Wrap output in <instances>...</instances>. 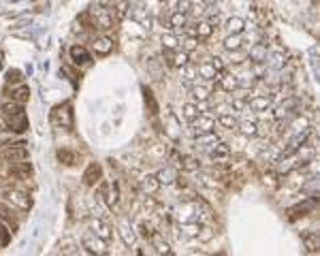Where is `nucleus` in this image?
Segmentation results:
<instances>
[{
	"mask_svg": "<svg viewBox=\"0 0 320 256\" xmlns=\"http://www.w3.org/2000/svg\"><path fill=\"white\" fill-rule=\"evenodd\" d=\"M3 113H5V120H7L9 131L24 133L26 128H28V118H26V113H24V105L22 103H15V101L5 103L3 105Z\"/></svg>",
	"mask_w": 320,
	"mask_h": 256,
	"instance_id": "1",
	"label": "nucleus"
},
{
	"mask_svg": "<svg viewBox=\"0 0 320 256\" xmlns=\"http://www.w3.org/2000/svg\"><path fill=\"white\" fill-rule=\"evenodd\" d=\"M88 17L92 22V28H96V30H109V28H113V15L109 9L94 7V9H90Z\"/></svg>",
	"mask_w": 320,
	"mask_h": 256,
	"instance_id": "2",
	"label": "nucleus"
},
{
	"mask_svg": "<svg viewBox=\"0 0 320 256\" xmlns=\"http://www.w3.org/2000/svg\"><path fill=\"white\" fill-rule=\"evenodd\" d=\"M51 122H54L56 126H60V128H70V126H73V109H70V105L64 103V105L54 107V111H51Z\"/></svg>",
	"mask_w": 320,
	"mask_h": 256,
	"instance_id": "3",
	"label": "nucleus"
},
{
	"mask_svg": "<svg viewBox=\"0 0 320 256\" xmlns=\"http://www.w3.org/2000/svg\"><path fill=\"white\" fill-rule=\"evenodd\" d=\"M216 126V120L211 116H203V113H199V116L194 120H190V128L192 133L199 137V135H205V133H211Z\"/></svg>",
	"mask_w": 320,
	"mask_h": 256,
	"instance_id": "4",
	"label": "nucleus"
},
{
	"mask_svg": "<svg viewBox=\"0 0 320 256\" xmlns=\"http://www.w3.org/2000/svg\"><path fill=\"white\" fill-rule=\"evenodd\" d=\"M220 70H222L220 60L214 58L211 62H203V64H199V68H197V75H199V77H203V79H207V81H214L218 75H220Z\"/></svg>",
	"mask_w": 320,
	"mask_h": 256,
	"instance_id": "5",
	"label": "nucleus"
},
{
	"mask_svg": "<svg viewBox=\"0 0 320 256\" xmlns=\"http://www.w3.org/2000/svg\"><path fill=\"white\" fill-rule=\"evenodd\" d=\"M5 198H7L11 205H15V207H20V209H30V205H32V198L28 196L26 192L15 190V188L5 190Z\"/></svg>",
	"mask_w": 320,
	"mask_h": 256,
	"instance_id": "6",
	"label": "nucleus"
},
{
	"mask_svg": "<svg viewBox=\"0 0 320 256\" xmlns=\"http://www.w3.org/2000/svg\"><path fill=\"white\" fill-rule=\"evenodd\" d=\"M5 160L7 162H24V160H28V148H26V143H13V145H9L7 150H5Z\"/></svg>",
	"mask_w": 320,
	"mask_h": 256,
	"instance_id": "7",
	"label": "nucleus"
},
{
	"mask_svg": "<svg viewBox=\"0 0 320 256\" xmlns=\"http://www.w3.org/2000/svg\"><path fill=\"white\" fill-rule=\"evenodd\" d=\"M163 56H165V62L169 64V66H184V64H188V53L182 49H163Z\"/></svg>",
	"mask_w": 320,
	"mask_h": 256,
	"instance_id": "8",
	"label": "nucleus"
},
{
	"mask_svg": "<svg viewBox=\"0 0 320 256\" xmlns=\"http://www.w3.org/2000/svg\"><path fill=\"white\" fill-rule=\"evenodd\" d=\"M128 15H130V20H135L141 28H145V30H150L152 28V15H150V11L148 9H143V7H130V11H128Z\"/></svg>",
	"mask_w": 320,
	"mask_h": 256,
	"instance_id": "9",
	"label": "nucleus"
},
{
	"mask_svg": "<svg viewBox=\"0 0 320 256\" xmlns=\"http://www.w3.org/2000/svg\"><path fill=\"white\" fill-rule=\"evenodd\" d=\"M81 244H83V248H88V252L90 254H107V250H105V241L103 239H94V233H85L83 235V239H81Z\"/></svg>",
	"mask_w": 320,
	"mask_h": 256,
	"instance_id": "10",
	"label": "nucleus"
},
{
	"mask_svg": "<svg viewBox=\"0 0 320 256\" xmlns=\"http://www.w3.org/2000/svg\"><path fill=\"white\" fill-rule=\"evenodd\" d=\"M100 177H103V169H100L98 162H90L88 167H85V171H83V184L85 186H96V184L100 181Z\"/></svg>",
	"mask_w": 320,
	"mask_h": 256,
	"instance_id": "11",
	"label": "nucleus"
},
{
	"mask_svg": "<svg viewBox=\"0 0 320 256\" xmlns=\"http://www.w3.org/2000/svg\"><path fill=\"white\" fill-rule=\"evenodd\" d=\"M216 79H218V85H220V88H222L224 92H233V90H237L239 85H241V81H239L237 75L224 73V70H220V75H218Z\"/></svg>",
	"mask_w": 320,
	"mask_h": 256,
	"instance_id": "12",
	"label": "nucleus"
},
{
	"mask_svg": "<svg viewBox=\"0 0 320 256\" xmlns=\"http://www.w3.org/2000/svg\"><path fill=\"white\" fill-rule=\"evenodd\" d=\"M90 231H92L98 239H103L105 244H107V241H111V237H113V233H111V226H109L107 222H103V220H98V218L90 222Z\"/></svg>",
	"mask_w": 320,
	"mask_h": 256,
	"instance_id": "13",
	"label": "nucleus"
},
{
	"mask_svg": "<svg viewBox=\"0 0 320 256\" xmlns=\"http://www.w3.org/2000/svg\"><path fill=\"white\" fill-rule=\"evenodd\" d=\"M248 107L250 109H254V111H267L269 107H271V96H267V94H252V96H248Z\"/></svg>",
	"mask_w": 320,
	"mask_h": 256,
	"instance_id": "14",
	"label": "nucleus"
},
{
	"mask_svg": "<svg viewBox=\"0 0 320 256\" xmlns=\"http://www.w3.org/2000/svg\"><path fill=\"white\" fill-rule=\"evenodd\" d=\"M100 192H105V203H107L109 207H115V205H118V201H120V188H118V184H115V181L105 184V186L100 188Z\"/></svg>",
	"mask_w": 320,
	"mask_h": 256,
	"instance_id": "15",
	"label": "nucleus"
},
{
	"mask_svg": "<svg viewBox=\"0 0 320 256\" xmlns=\"http://www.w3.org/2000/svg\"><path fill=\"white\" fill-rule=\"evenodd\" d=\"M120 237H122V241H124V246H128V248H133V246L137 244V233H135L133 224H130L128 220H124V222L120 224Z\"/></svg>",
	"mask_w": 320,
	"mask_h": 256,
	"instance_id": "16",
	"label": "nucleus"
},
{
	"mask_svg": "<svg viewBox=\"0 0 320 256\" xmlns=\"http://www.w3.org/2000/svg\"><path fill=\"white\" fill-rule=\"evenodd\" d=\"M70 60L75 64H88L92 60V56H90V51L85 49L83 45H73L70 47Z\"/></svg>",
	"mask_w": 320,
	"mask_h": 256,
	"instance_id": "17",
	"label": "nucleus"
},
{
	"mask_svg": "<svg viewBox=\"0 0 320 256\" xmlns=\"http://www.w3.org/2000/svg\"><path fill=\"white\" fill-rule=\"evenodd\" d=\"M190 94H192L194 101L205 103L207 98L211 96V85H209V83H194V85H192V90H190Z\"/></svg>",
	"mask_w": 320,
	"mask_h": 256,
	"instance_id": "18",
	"label": "nucleus"
},
{
	"mask_svg": "<svg viewBox=\"0 0 320 256\" xmlns=\"http://www.w3.org/2000/svg\"><path fill=\"white\" fill-rule=\"evenodd\" d=\"M32 173V164L30 162H13L11 164V175L13 177H20V179H28V175Z\"/></svg>",
	"mask_w": 320,
	"mask_h": 256,
	"instance_id": "19",
	"label": "nucleus"
},
{
	"mask_svg": "<svg viewBox=\"0 0 320 256\" xmlns=\"http://www.w3.org/2000/svg\"><path fill=\"white\" fill-rule=\"evenodd\" d=\"M228 154H230L228 145H226V143H220V141H218V143L211 145V150H209V158H211V160H226V158H228Z\"/></svg>",
	"mask_w": 320,
	"mask_h": 256,
	"instance_id": "20",
	"label": "nucleus"
},
{
	"mask_svg": "<svg viewBox=\"0 0 320 256\" xmlns=\"http://www.w3.org/2000/svg\"><path fill=\"white\" fill-rule=\"evenodd\" d=\"M111 49H113V41H111L109 36H98V39L94 41V51H96V56H107Z\"/></svg>",
	"mask_w": 320,
	"mask_h": 256,
	"instance_id": "21",
	"label": "nucleus"
},
{
	"mask_svg": "<svg viewBox=\"0 0 320 256\" xmlns=\"http://www.w3.org/2000/svg\"><path fill=\"white\" fill-rule=\"evenodd\" d=\"M314 205H316V196H312L310 201H305L303 205H297V207H293L288 213H290V220H295V218H299V216H305L308 211H312L314 209Z\"/></svg>",
	"mask_w": 320,
	"mask_h": 256,
	"instance_id": "22",
	"label": "nucleus"
},
{
	"mask_svg": "<svg viewBox=\"0 0 320 256\" xmlns=\"http://www.w3.org/2000/svg\"><path fill=\"white\" fill-rule=\"evenodd\" d=\"M250 60L256 62V64L267 60V45H265V43H256V45L250 49Z\"/></svg>",
	"mask_w": 320,
	"mask_h": 256,
	"instance_id": "23",
	"label": "nucleus"
},
{
	"mask_svg": "<svg viewBox=\"0 0 320 256\" xmlns=\"http://www.w3.org/2000/svg\"><path fill=\"white\" fill-rule=\"evenodd\" d=\"M218 122H220V126L228 128V131H235V128L239 126L237 118L233 116V111H226V113H218Z\"/></svg>",
	"mask_w": 320,
	"mask_h": 256,
	"instance_id": "24",
	"label": "nucleus"
},
{
	"mask_svg": "<svg viewBox=\"0 0 320 256\" xmlns=\"http://www.w3.org/2000/svg\"><path fill=\"white\" fill-rule=\"evenodd\" d=\"M245 30V22L241 17H228L226 20V32L228 34H241Z\"/></svg>",
	"mask_w": 320,
	"mask_h": 256,
	"instance_id": "25",
	"label": "nucleus"
},
{
	"mask_svg": "<svg viewBox=\"0 0 320 256\" xmlns=\"http://www.w3.org/2000/svg\"><path fill=\"white\" fill-rule=\"evenodd\" d=\"M211 32H214V26L209 24V22H197V26H194V36L197 39H209L211 36Z\"/></svg>",
	"mask_w": 320,
	"mask_h": 256,
	"instance_id": "26",
	"label": "nucleus"
},
{
	"mask_svg": "<svg viewBox=\"0 0 320 256\" xmlns=\"http://www.w3.org/2000/svg\"><path fill=\"white\" fill-rule=\"evenodd\" d=\"M188 24V17H186V13H171L169 20H167V28H182L184 30V26Z\"/></svg>",
	"mask_w": 320,
	"mask_h": 256,
	"instance_id": "27",
	"label": "nucleus"
},
{
	"mask_svg": "<svg viewBox=\"0 0 320 256\" xmlns=\"http://www.w3.org/2000/svg\"><path fill=\"white\" fill-rule=\"evenodd\" d=\"M28 98H30V88L28 85H20V88H15L11 92V101H15V103H28Z\"/></svg>",
	"mask_w": 320,
	"mask_h": 256,
	"instance_id": "28",
	"label": "nucleus"
},
{
	"mask_svg": "<svg viewBox=\"0 0 320 256\" xmlns=\"http://www.w3.org/2000/svg\"><path fill=\"white\" fill-rule=\"evenodd\" d=\"M241 47H243V36H241V34H228V36L224 39V49L237 51V49H241Z\"/></svg>",
	"mask_w": 320,
	"mask_h": 256,
	"instance_id": "29",
	"label": "nucleus"
},
{
	"mask_svg": "<svg viewBox=\"0 0 320 256\" xmlns=\"http://www.w3.org/2000/svg\"><path fill=\"white\" fill-rule=\"evenodd\" d=\"M237 128H239V133H241L243 137H256V135H258V124H256L254 120H245V122H241Z\"/></svg>",
	"mask_w": 320,
	"mask_h": 256,
	"instance_id": "30",
	"label": "nucleus"
},
{
	"mask_svg": "<svg viewBox=\"0 0 320 256\" xmlns=\"http://www.w3.org/2000/svg\"><path fill=\"white\" fill-rule=\"evenodd\" d=\"M158 186H160V181H158L156 175H145L141 179V188H143V192H148V194H154L158 190Z\"/></svg>",
	"mask_w": 320,
	"mask_h": 256,
	"instance_id": "31",
	"label": "nucleus"
},
{
	"mask_svg": "<svg viewBox=\"0 0 320 256\" xmlns=\"http://www.w3.org/2000/svg\"><path fill=\"white\" fill-rule=\"evenodd\" d=\"M150 241H152V244H154L156 252H160V254H171V248H169V244H167V241H165L163 237H160L158 233H154Z\"/></svg>",
	"mask_w": 320,
	"mask_h": 256,
	"instance_id": "32",
	"label": "nucleus"
},
{
	"mask_svg": "<svg viewBox=\"0 0 320 256\" xmlns=\"http://www.w3.org/2000/svg\"><path fill=\"white\" fill-rule=\"evenodd\" d=\"M303 241H305V248H308V252L310 254H314V252H318V235L316 233H303Z\"/></svg>",
	"mask_w": 320,
	"mask_h": 256,
	"instance_id": "33",
	"label": "nucleus"
},
{
	"mask_svg": "<svg viewBox=\"0 0 320 256\" xmlns=\"http://www.w3.org/2000/svg\"><path fill=\"white\" fill-rule=\"evenodd\" d=\"M128 11H130V5H128V3H118V5L113 7L111 15L115 17V22H122V20L128 15Z\"/></svg>",
	"mask_w": 320,
	"mask_h": 256,
	"instance_id": "34",
	"label": "nucleus"
},
{
	"mask_svg": "<svg viewBox=\"0 0 320 256\" xmlns=\"http://www.w3.org/2000/svg\"><path fill=\"white\" fill-rule=\"evenodd\" d=\"M156 177H158L160 184H173L177 175H175V171H173L171 167H167V169H163V171H158Z\"/></svg>",
	"mask_w": 320,
	"mask_h": 256,
	"instance_id": "35",
	"label": "nucleus"
},
{
	"mask_svg": "<svg viewBox=\"0 0 320 256\" xmlns=\"http://www.w3.org/2000/svg\"><path fill=\"white\" fill-rule=\"evenodd\" d=\"M180 75H182V79L184 81H188V83H192L199 75H197V68L194 66H190V64H184V66H180Z\"/></svg>",
	"mask_w": 320,
	"mask_h": 256,
	"instance_id": "36",
	"label": "nucleus"
},
{
	"mask_svg": "<svg viewBox=\"0 0 320 256\" xmlns=\"http://www.w3.org/2000/svg\"><path fill=\"white\" fill-rule=\"evenodd\" d=\"M182 111H184V118L190 122V120H194L199 113H201V109H199V105H194V103H186L184 107H182Z\"/></svg>",
	"mask_w": 320,
	"mask_h": 256,
	"instance_id": "37",
	"label": "nucleus"
},
{
	"mask_svg": "<svg viewBox=\"0 0 320 256\" xmlns=\"http://www.w3.org/2000/svg\"><path fill=\"white\" fill-rule=\"evenodd\" d=\"M58 160L60 162H64L66 167H70V164H75V152H70V150H58Z\"/></svg>",
	"mask_w": 320,
	"mask_h": 256,
	"instance_id": "38",
	"label": "nucleus"
},
{
	"mask_svg": "<svg viewBox=\"0 0 320 256\" xmlns=\"http://www.w3.org/2000/svg\"><path fill=\"white\" fill-rule=\"evenodd\" d=\"M188 13H192L194 17L205 15V13H207V5L203 3V0H199V3H190V9H188Z\"/></svg>",
	"mask_w": 320,
	"mask_h": 256,
	"instance_id": "39",
	"label": "nucleus"
},
{
	"mask_svg": "<svg viewBox=\"0 0 320 256\" xmlns=\"http://www.w3.org/2000/svg\"><path fill=\"white\" fill-rule=\"evenodd\" d=\"M199 47V39L197 36H188L184 43H182V49L186 51V53H190V51H194Z\"/></svg>",
	"mask_w": 320,
	"mask_h": 256,
	"instance_id": "40",
	"label": "nucleus"
},
{
	"mask_svg": "<svg viewBox=\"0 0 320 256\" xmlns=\"http://www.w3.org/2000/svg\"><path fill=\"white\" fill-rule=\"evenodd\" d=\"M143 92H145V103L150 105V111H152V113H158V103H156V98H154L152 90H148V88H145Z\"/></svg>",
	"mask_w": 320,
	"mask_h": 256,
	"instance_id": "41",
	"label": "nucleus"
},
{
	"mask_svg": "<svg viewBox=\"0 0 320 256\" xmlns=\"http://www.w3.org/2000/svg\"><path fill=\"white\" fill-rule=\"evenodd\" d=\"M182 167L186 171H197L199 169V162L192 158V156H184V158H182Z\"/></svg>",
	"mask_w": 320,
	"mask_h": 256,
	"instance_id": "42",
	"label": "nucleus"
},
{
	"mask_svg": "<svg viewBox=\"0 0 320 256\" xmlns=\"http://www.w3.org/2000/svg\"><path fill=\"white\" fill-rule=\"evenodd\" d=\"M163 45H165L167 49H177V39L171 36V34H167V36H163Z\"/></svg>",
	"mask_w": 320,
	"mask_h": 256,
	"instance_id": "43",
	"label": "nucleus"
},
{
	"mask_svg": "<svg viewBox=\"0 0 320 256\" xmlns=\"http://www.w3.org/2000/svg\"><path fill=\"white\" fill-rule=\"evenodd\" d=\"M248 107V103L243 101V98H233V103H230V109H235V111H241Z\"/></svg>",
	"mask_w": 320,
	"mask_h": 256,
	"instance_id": "44",
	"label": "nucleus"
},
{
	"mask_svg": "<svg viewBox=\"0 0 320 256\" xmlns=\"http://www.w3.org/2000/svg\"><path fill=\"white\" fill-rule=\"evenodd\" d=\"M188 9H190V0H180L177 7H175L177 13H188Z\"/></svg>",
	"mask_w": 320,
	"mask_h": 256,
	"instance_id": "45",
	"label": "nucleus"
},
{
	"mask_svg": "<svg viewBox=\"0 0 320 256\" xmlns=\"http://www.w3.org/2000/svg\"><path fill=\"white\" fill-rule=\"evenodd\" d=\"M203 241H209L211 237H214V233H211V229H199V233H197Z\"/></svg>",
	"mask_w": 320,
	"mask_h": 256,
	"instance_id": "46",
	"label": "nucleus"
},
{
	"mask_svg": "<svg viewBox=\"0 0 320 256\" xmlns=\"http://www.w3.org/2000/svg\"><path fill=\"white\" fill-rule=\"evenodd\" d=\"M20 79H22V77H20V70H9V73H7V81H9V83H11V81L15 83V81H20Z\"/></svg>",
	"mask_w": 320,
	"mask_h": 256,
	"instance_id": "47",
	"label": "nucleus"
},
{
	"mask_svg": "<svg viewBox=\"0 0 320 256\" xmlns=\"http://www.w3.org/2000/svg\"><path fill=\"white\" fill-rule=\"evenodd\" d=\"M60 252H62V254H79V250H75L70 244H64V248H62Z\"/></svg>",
	"mask_w": 320,
	"mask_h": 256,
	"instance_id": "48",
	"label": "nucleus"
},
{
	"mask_svg": "<svg viewBox=\"0 0 320 256\" xmlns=\"http://www.w3.org/2000/svg\"><path fill=\"white\" fill-rule=\"evenodd\" d=\"M273 66H282V53H275L273 56Z\"/></svg>",
	"mask_w": 320,
	"mask_h": 256,
	"instance_id": "49",
	"label": "nucleus"
},
{
	"mask_svg": "<svg viewBox=\"0 0 320 256\" xmlns=\"http://www.w3.org/2000/svg\"><path fill=\"white\" fill-rule=\"evenodd\" d=\"M203 3H205V5H216L218 0H203Z\"/></svg>",
	"mask_w": 320,
	"mask_h": 256,
	"instance_id": "50",
	"label": "nucleus"
},
{
	"mask_svg": "<svg viewBox=\"0 0 320 256\" xmlns=\"http://www.w3.org/2000/svg\"><path fill=\"white\" fill-rule=\"evenodd\" d=\"M158 3H163V0H158Z\"/></svg>",
	"mask_w": 320,
	"mask_h": 256,
	"instance_id": "51",
	"label": "nucleus"
}]
</instances>
